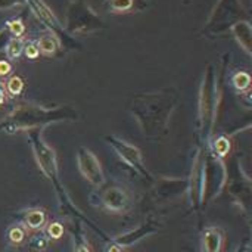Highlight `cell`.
<instances>
[{"mask_svg": "<svg viewBox=\"0 0 252 252\" xmlns=\"http://www.w3.org/2000/svg\"><path fill=\"white\" fill-rule=\"evenodd\" d=\"M105 140L114 149V152L120 157V159L123 162H126L133 171H136L140 177L148 179L149 182H154V176L146 168V165L143 162L142 152L139 148H136L134 145H131V143H128V142L117 137V136H112V134L105 136Z\"/></svg>", "mask_w": 252, "mask_h": 252, "instance_id": "obj_7", "label": "cell"}, {"mask_svg": "<svg viewBox=\"0 0 252 252\" xmlns=\"http://www.w3.org/2000/svg\"><path fill=\"white\" fill-rule=\"evenodd\" d=\"M22 221L31 230H41L47 226V214L41 208H31L24 213Z\"/></svg>", "mask_w": 252, "mask_h": 252, "instance_id": "obj_16", "label": "cell"}, {"mask_svg": "<svg viewBox=\"0 0 252 252\" xmlns=\"http://www.w3.org/2000/svg\"><path fill=\"white\" fill-rule=\"evenodd\" d=\"M105 6L114 13H128L134 10H142L146 6L145 0H106Z\"/></svg>", "mask_w": 252, "mask_h": 252, "instance_id": "obj_15", "label": "cell"}, {"mask_svg": "<svg viewBox=\"0 0 252 252\" xmlns=\"http://www.w3.org/2000/svg\"><path fill=\"white\" fill-rule=\"evenodd\" d=\"M59 46V41L56 40V37L53 34H44L40 37L38 43H37V49L38 52L44 53V55H53L56 52Z\"/></svg>", "mask_w": 252, "mask_h": 252, "instance_id": "obj_18", "label": "cell"}, {"mask_svg": "<svg viewBox=\"0 0 252 252\" xmlns=\"http://www.w3.org/2000/svg\"><path fill=\"white\" fill-rule=\"evenodd\" d=\"M22 41L19 40V38H12L9 43H7V46H6V53H7V56L10 58V59H16L19 55H21V52H22Z\"/></svg>", "mask_w": 252, "mask_h": 252, "instance_id": "obj_22", "label": "cell"}, {"mask_svg": "<svg viewBox=\"0 0 252 252\" xmlns=\"http://www.w3.org/2000/svg\"><path fill=\"white\" fill-rule=\"evenodd\" d=\"M12 38H13V35L10 34L9 28H7V27H4V28L0 31V52H3V50L6 49L7 43H9Z\"/></svg>", "mask_w": 252, "mask_h": 252, "instance_id": "obj_26", "label": "cell"}, {"mask_svg": "<svg viewBox=\"0 0 252 252\" xmlns=\"http://www.w3.org/2000/svg\"><path fill=\"white\" fill-rule=\"evenodd\" d=\"M77 111L68 105L44 108L37 103H19L3 120H0V133L15 134L18 131H30L62 121H75Z\"/></svg>", "mask_w": 252, "mask_h": 252, "instance_id": "obj_2", "label": "cell"}, {"mask_svg": "<svg viewBox=\"0 0 252 252\" xmlns=\"http://www.w3.org/2000/svg\"><path fill=\"white\" fill-rule=\"evenodd\" d=\"M235 252H251V247H250V241H245L242 242Z\"/></svg>", "mask_w": 252, "mask_h": 252, "instance_id": "obj_29", "label": "cell"}, {"mask_svg": "<svg viewBox=\"0 0 252 252\" xmlns=\"http://www.w3.org/2000/svg\"><path fill=\"white\" fill-rule=\"evenodd\" d=\"M46 235L49 239H53V241H58L62 238L63 235V226L59 223V221H53L50 224H47V229H46Z\"/></svg>", "mask_w": 252, "mask_h": 252, "instance_id": "obj_24", "label": "cell"}, {"mask_svg": "<svg viewBox=\"0 0 252 252\" xmlns=\"http://www.w3.org/2000/svg\"><path fill=\"white\" fill-rule=\"evenodd\" d=\"M77 165H78V171L81 173V176L89 183H92L94 188H99L106 182L102 165H100L97 157L90 149L78 148V151H77Z\"/></svg>", "mask_w": 252, "mask_h": 252, "instance_id": "obj_10", "label": "cell"}, {"mask_svg": "<svg viewBox=\"0 0 252 252\" xmlns=\"http://www.w3.org/2000/svg\"><path fill=\"white\" fill-rule=\"evenodd\" d=\"M217 106H219V90L216 83V72L214 68L210 65L207 72L204 74V80L199 89V100H198V140L199 148H207L211 142L213 128L216 124L217 117Z\"/></svg>", "mask_w": 252, "mask_h": 252, "instance_id": "obj_3", "label": "cell"}, {"mask_svg": "<svg viewBox=\"0 0 252 252\" xmlns=\"http://www.w3.org/2000/svg\"><path fill=\"white\" fill-rule=\"evenodd\" d=\"M177 102L179 99L174 89H162L159 92L133 96L128 108L143 136L151 140H159L168 133Z\"/></svg>", "mask_w": 252, "mask_h": 252, "instance_id": "obj_1", "label": "cell"}, {"mask_svg": "<svg viewBox=\"0 0 252 252\" xmlns=\"http://www.w3.org/2000/svg\"><path fill=\"white\" fill-rule=\"evenodd\" d=\"M22 89H24V81H22V78H19V77H16V75L12 77V78L6 83V90H7V93L12 94V96L21 94Z\"/></svg>", "mask_w": 252, "mask_h": 252, "instance_id": "obj_23", "label": "cell"}, {"mask_svg": "<svg viewBox=\"0 0 252 252\" xmlns=\"http://www.w3.org/2000/svg\"><path fill=\"white\" fill-rule=\"evenodd\" d=\"M224 247V235L219 227H207L202 232L201 238V251L202 252H221Z\"/></svg>", "mask_w": 252, "mask_h": 252, "instance_id": "obj_13", "label": "cell"}, {"mask_svg": "<svg viewBox=\"0 0 252 252\" xmlns=\"http://www.w3.org/2000/svg\"><path fill=\"white\" fill-rule=\"evenodd\" d=\"M244 13V7L238 0H220L208 21V32H221L236 24Z\"/></svg>", "mask_w": 252, "mask_h": 252, "instance_id": "obj_9", "label": "cell"}, {"mask_svg": "<svg viewBox=\"0 0 252 252\" xmlns=\"http://www.w3.org/2000/svg\"><path fill=\"white\" fill-rule=\"evenodd\" d=\"M71 236L74 239V244H75V252H93L90 244L87 242L86 239V235L81 229V223L80 221H75L72 223V227H71Z\"/></svg>", "mask_w": 252, "mask_h": 252, "instance_id": "obj_17", "label": "cell"}, {"mask_svg": "<svg viewBox=\"0 0 252 252\" xmlns=\"http://www.w3.org/2000/svg\"><path fill=\"white\" fill-rule=\"evenodd\" d=\"M188 193V177H161L152 195L155 201H174Z\"/></svg>", "mask_w": 252, "mask_h": 252, "instance_id": "obj_11", "label": "cell"}, {"mask_svg": "<svg viewBox=\"0 0 252 252\" xmlns=\"http://www.w3.org/2000/svg\"><path fill=\"white\" fill-rule=\"evenodd\" d=\"M233 86L238 92H248L250 90V86H251V77L248 72L245 71H241V72H236L235 77H233Z\"/></svg>", "mask_w": 252, "mask_h": 252, "instance_id": "obj_20", "label": "cell"}, {"mask_svg": "<svg viewBox=\"0 0 252 252\" xmlns=\"http://www.w3.org/2000/svg\"><path fill=\"white\" fill-rule=\"evenodd\" d=\"M207 157L204 148L196 149L193 161H192V171L188 177V199L190 207L196 211L201 210L205 204L208 189H207Z\"/></svg>", "mask_w": 252, "mask_h": 252, "instance_id": "obj_6", "label": "cell"}, {"mask_svg": "<svg viewBox=\"0 0 252 252\" xmlns=\"http://www.w3.org/2000/svg\"><path fill=\"white\" fill-rule=\"evenodd\" d=\"M10 31V34L15 37V35H21L22 31H24V24L19 21V19H15V21H10L7 25H6Z\"/></svg>", "mask_w": 252, "mask_h": 252, "instance_id": "obj_25", "label": "cell"}, {"mask_svg": "<svg viewBox=\"0 0 252 252\" xmlns=\"http://www.w3.org/2000/svg\"><path fill=\"white\" fill-rule=\"evenodd\" d=\"M6 236H7V241H9L10 245L19 247V245H22L24 241L27 239V230H25L22 226L15 224V226H10V227H9Z\"/></svg>", "mask_w": 252, "mask_h": 252, "instance_id": "obj_19", "label": "cell"}, {"mask_svg": "<svg viewBox=\"0 0 252 252\" xmlns=\"http://www.w3.org/2000/svg\"><path fill=\"white\" fill-rule=\"evenodd\" d=\"M230 31L239 41V44L244 47V50L251 55L252 53V28L248 21H238L230 27Z\"/></svg>", "mask_w": 252, "mask_h": 252, "instance_id": "obj_14", "label": "cell"}, {"mask_svg": "<svg viewBox=\"0 0 252 252\" xmlns=\"http://www.w3.org/2000/svg\"><path fill=\"white\" fill-rule=\"evenodd\" d=\"M105 27L99 15H96L86 0H71L66 7V25L68 34H87Z\"/></svg>", "mask_w": 252, "mask_h": 252, "instance_id": "obj_5", "label": "cell"}, {"mask_svg": "<svg viewBox=\"0 0 252 252\" xmlns=\"http://www.w3.org/2000/svg\"><path fill=\"white\" fill-rule=\"evenodd\" d=\"M120 252H123V251H120Z\"/></svg>", "mask_w": 252, "mask_h": 252, "instance_id": "obj_31", "label": "cell"}, {"mask_svg": "<svg viewBox=\"0 0 252 252\" xmlns=\"http://www.w3.org/2000/svg\"><path fill=\"white\" fill-rule=\"evenodd\" d=\"M4 102V90L1 89V86H0V105Z\"/></svg>", "mask_w": 252, "mask_h": 252, "instance_id": "obj_30", "label": "cell"}, {"mask_svg": "<svg viewBox=\"0 0 252 252\" xmlns=\"http://www.w3.org/2000/svg\"><path fill=\"white\" fill-rule=\"evenodd\" d=\"M47 247H49V238L46 235H43V233L35 235V236H32L30 239V248L34 250V251H46Z\"/></svg>", "mask_w": 252, "mask_h": 252, "instance_id": "obj_21", "label": "cell"}, {"mask_svg": "<svg viewBox=\"0 0 252 252\" xmlns=\"http://www.w3.org/2000/svg\"><path fill=\"white\" fill-rule=\"evenodd\" d=\"M10 72V65L4 61H0V75H6Z\"/></svg>", "mask_w": 252, "mask_h": 252, "instance_id": "obj_28", "label": "cell"}, {"mask_svg": "<svg viewBox=\"0 0 252 252\" xmlns=\"http://www.w3.org/2000/svg\"><path fill=\"white\" fill-rule=\"evenodd\" d=\"M161 227H162V226H161L157 220H154L152 217H149L146 221L140 223L137 227H134V229H131V230H128V232H124V233H121V235H117V236H114L111 241H112L117 247H120V248H127V247H131V245H134V244L143 241L145 238H148V236H151V235L158 233V232L161 230Z\"/></svg>", "mask_w": 252, "mask_h": 252, "instance_id": "obj_12", "label": "cell"}, {"mask_svg": "<svg viewBox=\"0 0 252 252\" xmlns=\"http://www.w3.org/2000/svg\"><path fill=\"white\" fill-rule=\"evenodd\" d=\"M90 204L108 214L126 216L134 208V198L126 186L105 182L92 192Z\"/></svg>", "mask_w": 252, "mask_h": 252, "instance_id": "obj_4", "label": "cell"}, {"mask_svg": "<svg viewBox=\"0 0 252 252\" xmlns=\"http://www.w3.org/2000/svg\"><path fill=\"white\" fill-rule=\"evenodd\" d=\"M24 1H27V4L30 6V9L52 31V34L56 37V40L62 46H65L66 49H78L80 47V43L75 41L71 37V34L66 32V30L63 28V25L58 21V18L55 16V13L50 10V7L43 0H24Z\"/></svg>", "mask_w": 252, "mask_h": 252, "instance_id": "obj_8", "label": "cell"}, {"mask_svg": "<svg viewBox=\"0 0 252 252\" xmlns=\"http://www.w3.org/2000/svg\"><path fill=\"white\" fill-rule=\"evenodd\" d=\"M25 53H27V56L28 58H31V59H35L37 56H38V49H37V46H34V44H28L27 46V49H25Z\"/></svg>", "mask_w": 252, "mask_h": 252, "instance_id": "obj_27", "label": "cell"}]
</instances>
